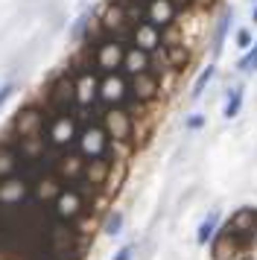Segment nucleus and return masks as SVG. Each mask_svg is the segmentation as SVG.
Masks as SVG:
<instances>
[{"label": "nucleus", "instance_id": "nucleus-8", "mask_svg": "<svg viewBox=\"0 0 257 260\" xmlns=\"http://www.w3.org/2000/svg\"><path fill=\"white\" fill-rule=\"evenodd\" d=\"M251 21H254V24H257V6H254V15H251Z\"/></svg>", "mask_w": 257, "mask_h": 260}, {"label": "nucleus", "instance_id": "nucleus-1", "mask_svg": "<svg viewBox=\"0 0 257 260\" xmlns=\"http://www.w3.org/2000/svg\"><path fill=\"white\" fill-rule=\"evenodd\" d=\"M108 176L76 143L44 135L0 143V260H82Z\"/></svg>", "mask_w": 257, "mask_h": 260}, {"label": "nucleus", "instance_id": "nucleus-2", "mask_svg": "<svg viewBox=\"0 0 257 260\" xmlns=\"http://www.w3.org/2000/svg\"><path fill=\"white\" fill-rule=\"evenodd\" d=\"M240 108H243V88H234L231 100H228V103H225V108H222L225 120H234L237 114H240Z\"/></svg>", "mask_w": 257, "mask_h": 260}, {"label": "nucleus", "instance_id": "nucleus-7", "mask_svg": "<svg viewBox=\"0 0 257 260\" xmlns=\"http://www.w3.org/2000/svg\"><path fill=\"white\" fill-rule=\"evenodd\" d=\"M205 114H190V117H187V129L190 132H196V129H202V126H205Z\"/></svg>", "mask_w": 257, "mask_h": 260}, {"label": "nucleus", "instance_id": "nucleus-3", "mask_svg": "<svg viewBox=\"0 0 257 260\" xmlns=\"http://www.w3.org/2000/svg\"><path fill=\"white\" fill-rule=\"evenodd\" d=\"M213 71H216V68H213V64H208V68H205V73L196 79V85H193V94H190V100H193V103H196V100H202V91L210 85V79H213Z\"/></svg>", "mask_w": 257, "mask_h": 260}, {"label": "nucleus", "instance_id": "nucleus-5", "mask_svg": "<svg viewBox=\"0 0 257 260\" xmlns=\"http://www.w3.org/2000/svg\"><path fill=\"white\" fill-rule=\"evenodd\" d=\"M237 68H240L243 73H254V71H257V44L248 50V53H245L243 59L237 61Z\"/></svg>", "mask_w": 257, "mask_h": 260}, {"label": "nucleus", "instance_id": "nucleus-6", "mask_svg": "<svg viewBox=\"0 0 257 260\" xmlns=\"http://www.w3.org/2000/svg\"><path fill=\"white\" fill-rule=\"evenodd\" d=\"M248 44H251V29H248V26H243V29L237 32V47L248 50Z\"/></svg>", "mask_w": 257, "mask_h": 260}, {"label": "nucleus", "instance_id": "nucleus-4", "mask_svg": "<svg viewBox=\"0 0 257 260\" xmlns=\"http://www.w3.org/2000/svg\"><path fill=\"white\" fill-rule=\"evenodd\" d=\"M231 18H234L231 9H228V12L222 15V24H219V29H216V41H213V56H219L222 41H225V32H228V26H231Z\"/></svg>", "mask_w": 257, "mask_h": 260}]
</instances>
